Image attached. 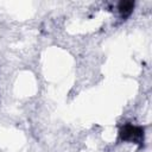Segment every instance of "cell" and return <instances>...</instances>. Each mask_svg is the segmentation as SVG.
I'll return each instance as SVG.
<instances>
[{
	"label": "cell",
	"instance_id": "cell-2",
	"mask_svg": "<svg viewBox=\"0 0 152 152\" xmlns=\"http://www.w3.org/2000/svg\"><path fill=\"white\" fill-rule=\"evenodd\" d=\"M133 7H134V2H132V1H121L119 4V11L124 18L128 17L132 13Z\"/></svg>",
	"mask_w": 152,
	"mask_h": 152
},
{
	"label": "cell",
	"instance_id": "cell-1",
	"mask_svg": "<svg viewBox=\"0 0 152 152\" xmlns=\"http://www.w3.org/2000/svg\"><path fill=\"white\" fill-rule=\"evenodd\" d=\"M120 138L125 141L141 142L144 140V129L141 127L127 124L120 129Z\"/></svg>",
	"mask_w": 152,
	"mask_h": 152
}]
</instances>
